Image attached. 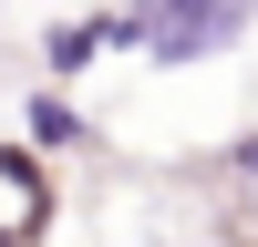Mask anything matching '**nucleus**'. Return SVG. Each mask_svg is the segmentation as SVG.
Listing matches in <instances>:
<instances>
[{"label": "nucleus", "instance_id": "f257e3e1", "mask_svg": "<svg viewBox=\"0 0 258 247\" xmlns=\"http://www.w3.org/2000/svg\"><path fill=\"white\" fill-rule=\"evenodd\" d=\"M248 21H258V0H135V52L165 62V72H186V62L238 52Z\"/></svg>", "mask_w": 258, "mask_h": 247}, {"label": "nucleus", "instance_id": "f03ea898", "mask_svg": "<svg viewBox=\"0 0 258 247\" xmlns=\"http://www.w3.org/2000/svg\"><path fill=\"white\" fill-rule=\"evenodd\" d=\"M0 226H11L21 247H41V226H52V185H41L31 144H0Z\"/></svg>", "mask_w": 258, "mask_h": 247}, {"label": "nucleus", "instance_id": "7ed1b4c3", "mask_svg": "<svg viewBox=\"0 0 258 247\" xmlns=\"http://www.w3.org/2000/svg\"><path fill=\"white\" fill-rule=\"evenodd\" d=\"M21 144H31V155H83V144H93V124H83L73 82H41V93L21 103Z\"/></svg>", "mask_w": 258, "mask_h": 247}, {"label": "nucleus", "instance_id": "20e7f679", "mask_svg": "<svg viewBox=\"0 0 258 247\" xmlns=\"http://www.w3.org/2000/svg\"><path fill=\"white\" fill-rule=\"evenodd\" d=\"M227 165H238V185L258 196V134H238V144H227Z\"/></svg>", "mask_w": 258, "mask_h": 247}, {"label": "nucleus", "instance_id": "39448f33", "mask_svg": "<svg viewBox=\"0 0 258 247\" xmlns=\"http://www.w3.org/2000/svg\"><path fill=\"white\" fill-rule=\"evenodd\" d=\"M0 247H21V237H11V226H0Z\"/></svg>", "mask_w": 258, "mask_h": 247}]
</instances>
